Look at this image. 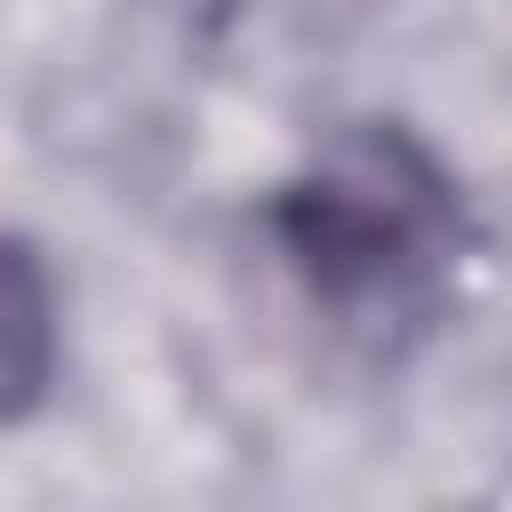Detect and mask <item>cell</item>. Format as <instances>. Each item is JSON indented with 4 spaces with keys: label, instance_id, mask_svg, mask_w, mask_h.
I'll use <instances>...</instances> for the list:
<instances>
[{
    "label": "cell",
    "instance_id": "obj_1",
    "mask_svg": "<svg viewBox=\"0 0 512 512\" xmlns=\"http://www.w3.org/2000/svg\"><path fill=\"white\" fill-rule=\"evenodd\" d=\"M304 304L368 360L416 352L472 256V208L456 168L408 120L328 128L264 208Z\"/></svg>",
    "mask_w": 512,
    "mask_h": 512
},
{
    "label": "cell",
    "instance_id": "obj_2",
    "mask_svg": "<svg viewBox=\"0 0 512 512\" xmlns=\"http://www.w3.org/2000/svg\"><path fill=\"white\" fill-rule=\"evenodd\" d=\"M56 376V296L24 240H0V424L32 416Z\"/></svg>",
    "mask_w": 512,
    "mask_h": 512
}]
</instances>
